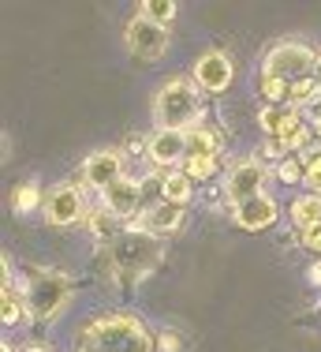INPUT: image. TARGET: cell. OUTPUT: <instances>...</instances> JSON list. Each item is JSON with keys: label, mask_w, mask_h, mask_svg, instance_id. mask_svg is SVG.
<instances>
[{"label": "cell", "mask_w": 321, "mask_h": 352, "mask_svg": "<svg viewBox=\"0 0 321 352\" xmlns=\"http://www.w3.org/2000/svg\"><path fill=\"white\" fill-rule=\"evenodd\" d=\"M123 45L131 49V56H139L146 64H157L168 53V45H172V34H168V27H157L146 15H131L128 27H123Z\"/></svg>", "instance_id": "9"}, {"label": "cell", "mask_w": 321, "mask_h": 352, "mask_svg": "<svg viewBox=\"0 0 321 352\" xmlns=\"http://www.w3.org/2000/svg\"><path fill=\"white\" fill-rule=\"evenodd\" d=\"M157 349L160 352H183V338L176 330H160L157 333Z\"/></svg>", "instance_id": "28"}, {"label": "cell", "mask_w": 321, "mask_h": 352, "mask_svg": "<svg viewBox=\"0 0 321 352\" xmlns=\"http://www.w3.org/2000/svg\"><path fill=\"white\" fill-rule=\"evenodd\" d=\"M221 157H187L183 162V173L191 176L194 184H206V180H213V176H221Z\"/></svg>", "instance_id": "23"}, {"label": "cell", "mask_w": 321, "mask_h": 352, "mask_svg": "<svg viewBox=\"0 0 321 352\" xmlns=\"http://www.w3.org/2000/svg\"><path fill=\"white\" fill-rule=\"evenodd\" d=\"M307 281L314 285V289H321V258H314V263L307 266Z\"/></svg>", "instance_id": "29"}, {"label": "cell", "mask_w": 321, "mask_h": 352, "mask_svg": "<svg viewBox=\"0 0 321 352\" xmlns=\"http://www.w3.org/2000/svg\"><path fill=\"white\" fill-rule=\"evenodd\" d=\"M307 162V191H321V154H314V157H302Z\"/></svg>", "instance_id": "27"}, {"label": "cell", "mask_w": 321, "mask_h": 352, "mask_svg": "<svg viewBox=\"0 0 321 352\" xmlns=\"http://www.w3.org/2000/svg\"><path fill=\"white\" fill-rule=\"evenodd\" d=\"M86 195H82V184L71 180H56L53 188H45V206H41V217L53 229H71V225L86 221Z\"/></svg>", "instance_id": "7"}, {"label": "cell", "mask_w": 321, "mask_h": 352, "mask_svg": "<svg viewBox=\"0 0 321 352\" xmlns=\"http://www.w3.org/2000/svg\"><path fill=\"white\" fill-rule=\"evenodd\" d=\"M123 176H128V157H123L120 146H101L94 154L82 157V165H79L82 191H97V195H105V191L112 188L116 180H123Z\"/></svg>", "instance_id": "8"}, {"label": "cell", "mask_w": 321, "mask_h": 352, "mask_svg": "<svg viewBox=\"0 0 321 352\" xmlns=\"http://www.w3.org/2000/svg\"><path fill=\"white\" fill-rule=\"evenodd\" d=\"M288 221L295 236H310L321 229V195L318 191H302L288 203Z\"/></svg>", "instance_id": "16"}, {"label": "cell", "mask_w": 321, "mask_h": 352, "mask_svg": "<svg viewBox=\"0 0 321 352\" xmlns=\"http://www.w3.org/2000/svg\"><path fill=\"white\" fill-rule=\"evenodd\" d=\"M150 165H154L157 173H172V169H183V162H187V135L183 131H150Z\"/></svg>", "instance_id": "14"}, {"label": "cell", "mask_w": 321, "mask_h": 352, "mask_svg": "<svg viewBox=\"0 0 321 352\" xmlns=\"http://www.w3.org/2000/svg\"><path fill=\"white\" fill-rule=\"evenodd\" d=\"M314 82L321 87V53H318V64H314Z\"/></svg>", "instance_id": "30"}, {"label": "cell", "mask_w": 321, "mask_h": 352, "mask_svg": "<svg viewBox=\"0 0 321 352\" xmlns=\"http://www.w3.org/2000/svg\"><path fill=\"white\" fill-rule=\"evenodd\" d=\"M318 64V49L307 38H281L261 53V75H273L284 82H299L310 79Z\"/></svg>", "instance_id": "5"}, {"label": "cell", "mask_w": 321, "mask_h": 352, "mask_svg": "<svg viewBox=\"0 0 321 352\" xmlns=\"http://www.w3.org/2000/svg\"><path fill=\"white\" fill-rule=\"evenodd\" d=\"M82 225H86V232L97 240V248L112 244V240L120 236L123 229H128V225H120V221H116V217L108 214L101 203H97V206H90V210H86V221H82Z\"/></svg>", "instance_id": "18"}, {"label": "cell", "mask_w": 321, "mask_h": 352, "mask_svg": "<svg viewBox=\"0 0 321 352\" xmlns=\"http://www.w3.org/2000/svg\"><path fill=\"white\" fill-rule=\"evenodd\" d=\"M165 263V244L150 232H139V229H123L112 244L97 248V274L105 278L108 285H131L146 281L154 270H160Z\"/></svg>", "instance_id": "1"}, {"label": "cell", "mask_w": 321, "mask_h": 352, "mask_svg": "<svg viewBox=\"0 0 321 352\" xmlns=\"http://www.w3.org/2000/svg\"><path fill=\"white\" fill-rule=\"evenodd\" d=\"M273 180V165L258 162V154L232 162L221 176V199L228 206H239L254 195H265V184Z\"/></svg>", "instance_id": "6"}, {"label": "cell", "mask_w": 321, "mask_h": 352, "mask_svg": "<svg viewBox=\"0 0 321 352\" xmlns=\"http://www.w3.org/2000/svg\"><path fill=\"white\" fill-rule=\"evenodd\" d=\"M273 180H276V184H284V188H299V184L307 180V162H302L299 154L284 157V162L273 169Z\"/></svg>", "instance_id": "22"}, {"label": "cell", "mask_w": 321, "mask_h": 352, "mask_svg": "<svg viewBox=\"0 0 321 352\" xmlns=\"http://www.w3.org/2000/svg\"><path fill=\"white\" fill-rule=\"evenodd\" d=\"M288 90H292V82L273 79V75H258V94L265 105H288Z\"/></svg>", "instance_id": "24"}, {"label": "cell", "mask_w": 321, "mask_h": 352, "mask_svg": "<svg viewBox=\"0 0 321 352\" xmlns=\"http://www.w3.org/2000/svg\"><path fill=\"white\" fill-rule=\"evenodd\" d=\"M187 135V157H224V146H228V131L224 124L217 120H202L194 124L191 131H183Z\"/></svg>", "instance_id": "15"}, {"label": "cell", "mask_w": 321, "mask_h": 352, "mask_svg": "<svg viewBox=\"0 0 321 352\" xmlns=\"http://www.w3.org/2000/svg\"><path fill=\"white\" fill-rule=\"evenodd\" d=\"M284 113H288V105H261L258 109V131L265 139H276V131H281L284 124Z\"/></svg>", "instance_id": "25"}, {"label": "cell", "mask_w": 321, "mask_h": 352, "mask_svg": "<svg viewBox=\"0 0 321 352\" xmlns=\"http://www.w3.org/2000/svg\"><path fill=\"white\" fill-rule=\"evenodd\" d=\"M0 322H4V326L30 322V318H27V296H23V289H19V278L0 289Z\"/></svg>", "instance_id": "20"}, {"label": "cell", "mask_w": 321, "mask_h": 352, "mask_svg": "<svg viewBox=\"0 0 321 352\" xmlns=\"http://www.w3.org/2000/svg\"><path fill=\"white\" fill-rule=\"evenodd\" d=\"M19 289L27 296V318L30 322H53L67 311L75 296V278L53 266H34L19 278Z\"/></svg>", "instance_id": "4"}, {"label": "cell", "mask_w": 321, "mask_h": 352, "mask_svg": "<svg viewBox=\"0 0 321 352\" xmlns=\"http://www.w3.org/2000/svg\"><path fill=\"white\" fill-rule=\"evenodd\" d=\"M191 79L206 98H221V94H228V87H232V79H235V64L224 49H206V53H198V60L191 64Z\"/></svg>", "instance_id": "10"}, {"label": "cell", "mask_w": 321, "mask_h": 352, "mask_svg": "<svg viewBox=\"0 0 321 352\" xmlns=\"http://www.w3.org/2000/svg\"><path fill=\"white\" fill-rule=\"evenodd\" d=\"M75 352H160L157 333L134 311H105L75 330Z\"/></svg>", "instance_id": "2"}, {"label": "cell", "mask_w": 321, "mask_h": 352, "mask_svg": "<svg viewBox=\"0 0 321 352\" xmlns=\"http://www.w3.org/2000/svg\"><path fill=\"white\" fill-rule=\"evenodd\" d=\"M318 195H321V191H318Z\"/></svg>", "instance_id": "31"}, {"label": "cell", "mask_w": 321, "mask_h": 352, "mask_svg": "<svg viewBox=\"0 0 321 352\" xmlns=\"http://www.w3.org/2000/svg\"><path fill=\"white\" fill-rule=\"evenodd\" d=\"M194 188L198 184L191 180L183 169H172V173H160V180H157V191H160V199L165 203H176V206H191V199H194Z\"/></svg>", "instance_id": "17"}, {"label": "cell", "mask_w": 321, "mask_h": 352, "mask_svg": "<svg viewBox=\"0 0 321 352\" xmlns=\"http://www.w3.org/2000/svg\"><path fill=\"white\" fill-rule=\"evenodd\" d=\"M150 113L157 131H191L194 124L206 120V94L194 87L191 75H172L154 90Z\"/></svg>", "instance_id": "3"}, {"label": "cell", "mask_w": 321, "mask_h": 352, "mask_svg": "<svg viewBox=\"0 0 321 352\" xmlns=\"http://www.w3.org/2000/svg\"><path fill=\"white\" fill-rule=\"evenodd\" d=\"M284 157H292V150L284 146L281 139H261V146H258V162H273V169L284 162Z\"/></svg>", "instance_id": "26"}, {"label": "cell", "mask_w": 321, "mask_h": 352, "mask_svg": "<svg viewBox=\"0 0 321 352\" xmlns=\"http://www.w3.org/2000/svg\"><path fill=\"white\" fill-rule=\"evenodd\" d=\"M183 225H187V206H176V203H154V206H142L139 217L128 225V229H139V232H150V236L165 240V236H176V232H183Z\"/></svg>", "instance_id": "11"}, {"label": "cell", "mask_w": 321, "mask_h": 352, "mask_svg": "<svg viewBox=\"0 0 321 352\" xmlns=\"http://www.w3.org/2000/svg\"><path fill=\"white\" fill-rule=\"evenodd\" d=\"M276 217H281V203L265 191V195H254V199H247V203L232 206L228 221H232L235 229H243V232H265V229L276 225Z\"/></svg>", "instance_id": "13"}, {"label": "cell", "mask_w": 321, "mask_h": 352, "mask_svg": "<svg viewBox=\"0 0 321 352\" xmlns=\"http://www.w3.org/2000/svg\"><path fill=\"white\" fill-rule=\"evenodd\" d=\"M142 195H146V184H142L139 176L128 173L123 180H116L105 195H97V203L105 206V210L112 214L120 225H131L134 217H139V210H142Z\"/></svg>", "instance_id": "12"}, {"label": "cell", "mask_w": 321, "mask_h": 352, "mask_svg": "<svg viewBox=\"0 0 321 352\" xmlns=\"http://www.w3.org/2000/svg\"><path fill=\"white\" fill-rule=\"evenodd\" d=\"M139 15L154 19L157 27H172L176 15H180V4H176V0H142V4H139Z\"/></svg>", "instance_id": "21"}, {"label": "cell", "mask_w": 321, "mask_h": 352, "mask_svg": "<svg viewBox=\"0 0 321 352\" xmlns=\"http://www.w3.org/2000/svg\"><path fill=\"white\" fill-rule=\"evenodd\" d=\"M8 206H12V214L30 217L34 210H41V206H45V188H41L38 180H19L12 188V195H8Z\"/></svg>", "instance_id": "19"}]
</instances>
